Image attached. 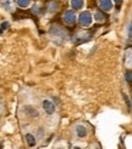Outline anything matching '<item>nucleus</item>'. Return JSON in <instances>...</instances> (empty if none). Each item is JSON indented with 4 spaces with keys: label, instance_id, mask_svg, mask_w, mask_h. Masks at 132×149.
Returning <instances> with one entry per match:
<instances>
[{
    "label": "nucleus",
    "instance_id": "1",
    "mask_svg": "<svg viewBox=\"0 0 132 149\" xmlns=\"http://www.w3.org/2000/svg\"><path fill=\"white\" fill-rule=\"evenodd\" d=\"M50 36L52 39V41L58 45V44H62L67 40L68 34H67V31L64 28H62L61 26L52 24L50 28Z\"/></svg>",
    "mask_w": 132,
    "mask_h": 149
},
{
    "label": "nucleus",
    "instance_id": "2",
    "mask_svg": "<svg viewBox=\"0 0 132 149\" xmlns=\"http://www.w3.org/2000/svg\"><path fill=\"white\" fill-rule=\"evenodd\" d=\"M91 34L89 32H85V31H80V32H76L73 36V40H74L76 44H83V42H86L91 39Z\"/></svg>",
    "mask_w": 132,
    "mask_h": 149
},
{
    "label": "nucleus",
    "instance_id": "3",
    "mask_svg": "<svg viewBox=\"0 0 132 149\" xmlns=\"http://www.w3.org/2000/svg\"><path fill=\"white\" fill-rule=\"evenodd\" d=\"M79 23L83 27H90L92 24V16L89 11H84L79 15Z\"/></svg>",
    "mask_w": 132,
    "mask_h": 149
},
{
    "label": "nucleus",
    "instance_id": "4",
    "mask_svg": "<svg viewBox=\"0 0 132 149\" xmlns=\"http://www.w3.org/2000/svg\"><path fill=\"white\" fill-rule=\"evenodd\" d=\"M63 22L67 26H74L75 24V22H76V16H75V13L74 11H72V10H67L64 13H63Z\"/></svg>",
    "mask_w": 132,
    "mask_h": 149
},
{
    "label": "nucleus",
    "instance_id": "5",
    "mask_svg": "<svg viewBox=\"0 0 132 149\" xmlns=\"http://www.w3.org/2000/svg\"><path fill=\"white\" fill-rule=\"evenodd\" d=\"M42 108L45 110V113L49 114V115H52L56 110V107H55V103L50 100H44L42 101Z\"/></svg>",
    "mask_w": 132,
    "mask_h": 149
},
{
    "label": "nucleus",
    "instance_id": "6",
    "mask_svg": "<svg viewBox=\"0 0 132 149\" xmlns=\"http://www.w3.org/2000/svg\"><path fill=\"white\" fill-rule=\"evenodd\" d=\"M60 10V3L57 0H50V1L46 4V11L49 13H55Z\"/></svg>",
    "mask_w": 132,
    "mask_h": 149
},
{
    "label": "nucleus",
    "instance_id": "7",
    "mask_svg": "<svg viewBox=\"0 0 132 149\" xmlns=\"http://www.w3.org/2000/svg\"><path fill=\"white\" fill-rule=\"evenodd\" d=\"M98 5L102 11H110L113 9V1L112 0H98Z\"/></svg>",
    "mask_w": 132,
    "mask_h": 149
},
{
    "label": "nucleus",
    "instance_id": "8",
    "mask_svg": "<svg viewBox=\"0 0 132 149\" xmlns=\"http://www.w3.org/2000/svg\"><path fill=\"white\" fill-rule=\"evenodd\" d=\"M1 3V6L7 11V12H13L15 11V4L13 0H0Z\"/></svg>",
    "mask_w": 132,
    "mask_h": 149
},
{
    "label": "nucleus",
    "instance_id": "9",
    "mask_svg": "<svg viewBox=\"0 0 132 149\" xmlns=\"http://www.w3.org/2000/svg\"><path fill=\"white\" fill-rule=\"evenodd\" d=\"M75 135L79 138H85L87 136V129L85 127L84 125H78L75 127Z\"/></svg>",
    "mask_w": 132,
    "mask_h": 149
},
{
    "label": "nucleus",
    "instance_id": "10",
    "mask_svg": "<svg viewBox=\"0 0 132 149\" xmlns=\"http://www.w3.org/2000/svg\"><path fill=\"white\" fill-rule=\"evenodd\" d=\"M26 142H27L29 148H33V147L36 146V139H35V137L32 135V133H27L26 135Z\"/></svg>",
    "mask_w": 132,
    "mask_h": 149
},
{
    "label": "nucleus",
    "instance_id": "11",
    "mask_svg": "<svg viewBox=\"0 0 132 149\" xmlns=\"http://www.w3.org/2000/svg\"><path fill=\"white\" fill-rule=\"evenodd\" d=\"M125 64L129 68H132V49H129L125 55Z\"/></svg>",
    "mask_w": 132,
    "mask_h": 149
},
{
    "label": "nucleus",
    "instance_id": "12",
    "mask_svg": "<svg viewBox=\"0 0 132 149\" xmlns=\"http://www.w3.org/2000/svg\"><path fill=\"white\" fill-rule=\"evenodd\" d=\"M84 0H72L70 4H72V7L74 10H80V9H83V6H84Z\"/></svg>",
    "mask_w": 132,
    "mask_h": 149
},
{
    "label": "nucleus",
    "instance_id": "13",
    "mask_svg": "<svg viewBox=\"0 0 132 149\" xmlns=\"http://www.w3.org/2000/svg\"><path fill=\"white\" fill-rule=\"evenodd\" d=\"M94 19L99 22V23H102V22H104L107 19V17L102 11H96V13H94Z\"/></svg>",
    "mask_w": 132,
    "mask_h": 149
},
{
    "label": "nucleus",
    "instance_id": "14",
    "mask_svg": "<svg viewBox=\"0 0 132 149\" xmlns=\"http://www.w3.org/2000/svg\"><path fill=\"white\" fill-rule=\"evenodd\" d=\"M16 3L21 9H26V7H28L29 4H31V0H16Z\"/></svg>",
    "mask_w": 132,
    "mask_h": 149
},
{
    "label": "nucleus",
    "instance_id": "15",
    "mask_svg": "<svg viewBox=\"0 0 132 149\" xmlns=\"http://www.w3.org/2000/svg\"><path fill=\"white\" fill-rule=\"evenodd\" d=\"M125 79H126L127 83H132V72H131V70H127V72H126Z\"/></svg>",
    "mask_w": 132,
    "mask_h": 149
},
{
    "label": "nucleus",
    "instance_id": "16",
    "mask_svg": "<svg viewBox=\"0 0 132 149\" xmlns=\"http://www.w3.org/2000/svg\"><path fill=\"white\" fill-rule=\"evenodd\" d=\"M9 26H10V24H9V22H3V24L0 26V34L4 33V31L9 28Z\"/></svg>",
    "mask_w": 132,
    "mask_h": 149
},
{
    "label": "nucleus",
    "instance_id": "17",
    "mask_svg": "<svg viewBox=\"0 0 132 149\" xmlns=\"http://www.w3.org/2000/svg\"><path fill=\"white\" fill-rule=\"evenodd\" d=\"M32 11H33V13H35V15H39V13H41V7H40L39 5H35L33 9H32Z\"/></svg>",
    "mask_w": 132,
    "mask_h": 149
},
{
    "label": "nucleus",
    "instance_id": "18",
    "mask_svg": "<svg viewBox=\"0 0 132 149\" xmlns=\"http://www.w3.org/2000/svg\"><path fill=\"white\" fill-rule=\"evenodd\" d=\"M127 35H129V38H132V22H131L130 26H129V29H127Z\"/></svg>",
    "mask_w": 132,
    "mask_h": 149
},
{
    "label": "nucleus",
    "instance_id": "19",
    "mask_svg": "<svg viewBox=\"0 0 132 149\" xmlns=\"http://www.w3.org/2000/svg\"><path fill=\"white\" fill-rule=\"evenodd\" d=\"M3 109V101H1V97H0V110Z\"/></svg>",
    "mask_w": 132,
    "mask_h": 149
},
{
    "label": "nucleus",
    "instance_id": "20",
    "mask_svg": "<svg viewBox=\"0 0 132 149\" xmlns=\"http://www.w3.org/2000/svg\"><path fill=\"white\" fill-rule=\"evenodd\" d=\"M114 1H115V3H118V4H119V3H121V0H114Z\"/></svg>",
    "mask_w": 132,
    "mask_h": 149
},
{
    "label": "nucleus",
    "instance_id": "21",
    "mask_svg": "<svg viewBox=\"0 0 132 149\" xmlns=\"http://www.w3.org/2000/svg\"><path fill=\"white\" fill-rule=\"evenodd\" d=\"M74 149H81V148H79V147H75V148H74Z\"/></svg>",
    "mask_w": 132,
    "mask_h": 149
}]
</instances>
